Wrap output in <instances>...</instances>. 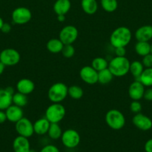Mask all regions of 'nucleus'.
Masks as SVG:
<instances>
[{
    "mask_svg": "<svg viewBox=\"0 0 152 152\" xmlns=\"http://www.w3.org/2000/svg\"><path fill=\"white\" fill-rule=\"evenodd\" d=\"M135 38L137 41L148 42L152 39V26L149 25L139 27L136 31Z\"/></svg>",
    "mask_w": 152,
    "mask_h": 152,
    "instance_id": "obj_18",
    "label": "nucleus"
},
{
    "mask_svg": "<svg viewBox=\"0 0 152 152\" xmlns=\"http://www.w3.org/2000/svg\"><path fill=\"white\" fill-rule=\"evenodd\" d=\"M115 53L116 56H125V54H126L125 47L115 48Z\"/></svg>",
    "mask_w": 152,
    "mask_h": 152,
    "instance_id": "obj_36",
    "label": "nucleus"
},
{
    "mask_svg": "<svg viewBox=\"0 0 152 152\" xmlns=\"http://www.w3.org/2000/svg\"><path fill=\"white\" fill-rule=\"evenodd\" d=\"M61 139L64 146L68 148H74L80 143V137L77 131L69 129L63 132Z\"/></svg>",
    "mask_w": 152,
    "mask_h": 152,
    "instance_id": "obj_7",
    "label": "nucleus"
},
{
    "mask_svg": "<svg viewBox=\"0 0 152 152\" xmlns=\"http://www.w3.org/2000/svg\"><path fill=\"white\" fill-rule=\"evenodd\" d=\"M15 129L19 136L27 138L31 137L34 134L33 123L28 118L24 117L15 123Z\"/></svg>",
    "mask_w": 152,
    "mask_h": 152,
    "instance_id": "obj_10",
    "label": "nucleus"
},
{
    "mask_svg": "<svg viewBox=\"0 0 152 152\" xmlns=\"http://www.w3.org/2000/svg\"><path fill=\"white\" fill-rule=\"evenodd\" d=\"M29 152H36L35 151H34V150H30V151H29Z\"/></svg>",
    "mask_w": 152,
    "mask_h": 152,
    "instance_id": "obj_45",
    "label": "nucleus"
},
{
    "mask_svg": "<svg viewBox=\"0 0 152 152\" xmlns=\"http://www.w3.org/2000/svg\"><path fill=\"white\" fill-rule=\"evenodd\" d=\"M11 31V26L9 23H6V22H4L2 27L1 28V31L4 34H8V33L10 32Z\"/></svg>",
    "mask_w": 152,
    "mask_h": 152,
    "instance_id": "obj_38",
    "label": "nucleus"
},
{
    "mask_svg": "<svg viewBox=\"0 0 152 152\" xmlns=\"http://www.w3.org/2000/svg\"><path fill=\"white\" fill-rule=\"evenodd\" d=\"M113 77L114 76L110 72L108 68H105V69L98 72V83L101 85L109 84L113 80Z\"/></svg>",
    "mask_w": 152,
    "mask_h": 152,
    "instance_id": "obj_25",
    "label": "nucleus"
},
{
    "mask_svg": "<svg viewBox=\"0 0 152 152\" xmlns=\"http://www.w3.org/2000/svg\"><path fill=\"white\" fill-rule=\"evenodd\" d=\"M33 124L34 133L38 135H44L47 134L51 123L46 117H43L36 120Z\"/></svg>",
    "mask_w": 152,
    "mask_h": 152,
    "instance_id": "obj_19",
    "label": "nucleus"
},
{
    "mask_svg": "<svg viewBox=\"0 0 152 152\" xmlns=\"http://www.w3.org/2000/svg\"><path fill=\"white\" fill-rule=\"evenodd\" d=\"M71 9L70 0H56L53 10L57 15H66Z\"/></svg>",
    "mask_w": 152,
    "mask_h": 152,
    "instance_id": "obj_20",
    "label": "nucleus"
},
{
    "mask_svg": "<svg viewBox=\"0 0 152 152\" xmlns=\"http://www.w3.org/2000/svg\"><path fill=\"white\" fill-rule=\"evenodd\" d=\"M68 96V86L64 83H55L48 91V98L52 103H61Z\"/></svg>",
    "mask_w": 152,
    "mask_h": 152,
    "instance_id": "obj_4",
    "label": "nucleus"
},
{
    "mask_svg": "<svg viewBox=\"0 0 152 152\" xmlns=\"http://www.w3.org/2000/svg\"><path fill=\"white\" fill-rule=\"evenodd\" d=\"M129 59L126 56H115L108 63V69L116 77H122L130 71Z\"/></svg>",
    "mask_w": 152,
    "mask_h": 152,
    "instance_id": "obj_2",
    "label": "nucleus"
},
{
    "mask_svg": "<svg viewBox=\"0 0 152 152\" xmlns=\"http://www.w3.org/2000/svg\"><path fill=\"white\" fill-rule=\"evenodd\" d=\"M144 149L145 152H152V138L146 141L145 143Z\"/></svg>",
    "mask_w": 152,
    "mask_h": 152,
    "instance_id": "obj_39",
    "label": "nucleus"
},
{
    "mask_svg": "<svg viewBox=\"0 0 152 152\" xmlns=\"http://www.w3.org/2000/svg\"><path fill=\"white\" fill-rule=\"evenodd\" d=\"M78 37L77 28L74 25L64 26L59 33V39L64 45L73 44Z\"/></svg>",
    "mask_w": 152,
    "mask_h": 152,
    "instance_id": "obj_9",
    "label": "nucleus"
},
{
    "mask_svg": "<svg viewBox=\"0 0 152 152\" xmlns=\"http://www.w3.org/2000/svg\"><path fill=\"white\" fill-rule=\"evenodd\" d=\"M5 114L6 117H7V120L14 123L19 121L20 119H22L24 115L22 108L16 105H13V104L10 105L5 110Z\"/></svg>",
    "mask_w": 152,
    "mask_h": 152,
    "instance_id": "obj_15",
    "label": "nucleus"
},
{
    "mask_svg": "<svg viewBox=\"0 0 152 152\" xmlns=\"http://www.w3.org/2000/svg\"><path fill=\"white\" fill-rule=\"evenodd\" d=\"M66 15H57V19L58 22H63L66 20Z\"/></svg>",
    "mask_w": 152,
    "mask_h": 152,
    "instance_id": "obj_41",
    "label": "nucleus"
},
{
    "mask_svg": "<svg viewBox=\"0 0 152 152\" xmlns=\"http://www.w3.org/2000/svg\"><path fill=\"white\" fill-rule=\"evenodd\" d=\"M66 116V108L61 103H52L46 108L45 117L51 123H59Z\"/></svg>",
    "mask_w": 152,
    "mask_h": 152,
    "instance_id": "obj_5",
    "label": "nucleus"
},
{
    "mask_svg": "<svg viewBox=\"0 0 152 152\" xmlns=\"http://www.w3.org/2000/svg\"><path fill=\"white\" fill-rule=\"evenodd\" d=\"M137 80H139L145 87L152 86V68H145Z\"/></svg>",
    "mask_w": 152,
    "mask_h": 152,
    "instance_id": "obj_23",
    "label": "nucleus"
},
{
    "mask_svg": "<svg viewBox=\"0 0 152 152\" xmlns=\"http://www.w3.org/2000/svg\"><path fill=\"white\" fill-rule=\"evenodd\" d=\"M142 63L145 68H152V53L143 56Z\"/></svg>",
    "mask_w": 152,
    "mask_h": 152,
    "instance_id": "obj_34",
    "label": "nucleus"
},
{
    "mask_svg": "<svg viewBox=\"0 0 152 152\" xmlns=\"http://www.w3.org/2000/svg\"><path fill=\"white\" fill-rule=\"evenodd\" d=\"M75 49L72 44L64 45L63 48L61 50V53H62L63 56L65 58H67V59L72 57L75 55Z\"/></svg>",
    "mask_w": 152,
    "mask_h": 152,
    "instance_id": "obj_32",
    "label": "nucleus"
},
{
    "mask_svg": "<svg viewBox=\"0 0 152 152\" xmlns=\"http://www.w3.org/2000/svg\"><path fill=\"white\" fill-rule=\"evenodd\" d=\"M6 120H7V117H6L5 111L0 110V124H3Z\"/></svg>",
    "mask_w": 152,
    "mask_h": 152,
    "instance_id": "obj_40",
    "label": "nucleus"
},
{
    "mask_svg": "<svg viewBox=\"0 0 152 152\" xmlns=\"http://www.w3.org/2000/svg\"><path fill=\"white\" fill-rule=\"evenodd\" d=\"M81 8L85 13L92 15L98 10V2L96 0H81Z\"/></svg>",
    "mask_w": 152,
    "mask_h": 152,
    "instance_id": "obj_22",
    "label": "nucleus"
},
{
    "mask_svg": "<svg viewBox=\"0 0 152 152\" xmlns=\"http://www.w3.org/2000/svg\"><path fill=\"white\" fill-rule=\"evenodd\" d=\"M134 49L139 56H145L151 53V44L148 42L137 41L134 46Z\"/></svg>",
    "mask_w": 152,
    "mask_h": 152,
    "instance_id": "obj_24",
    "label": "nucleus"
},
{
    "mask_svg": "<svg viewBox=\"0 0 152 152\" xmlns=\"http://www.w3.org/2000/svg\"><path fill=\"white\" fill-rule=\"evenodd\" d=\"M105 122L109 128L118 131L124 128L126 120L122 111L118 109H110L106 113Z\"/></svg>",
    "mask_w": 152,
    "mask_h": 152,
    "instance_id": "obj_3",
    "label": "nucleus"
},
{
    "mask_svg": "<svg viewBox=\"0 0 152 152\" xmlns=\"http://www.w3.org/2000/svg\"><path fill=\"white\" fill-rule=\"evenodd\" d=\"M64 44L59 38H53L49 39L46 43V48L50 53L56 54L61 53Z\"/></svg>",
    "mask_w": 152,
    "mask_h": 152,
    "instance_id": "obj_21",
    "label": "nucleus"
},
{
    "mask_svg": "<svg viewBox=\"0 0 152 152\" xmlns=\"http://www.w3.org/2000/svg\"><path fill=\"white\" fill-rule=\"evenodd\" d=\"M79 76L86 84L94 85L98 83V71L91 65H86L80 68Z\"/></svg>",
    "mask_w": 152,
    "mask_h": 152,
    "instance_id": "obj_11",
    "label": "nucleus"
},
{
    "mask_svg": "<svg viewBox=\"0 0 152 152\" xmlns=\"http://www.w3.org/2000/svg\"><path fill=\"white\" fill-rule=\"evenodd\" d=\"M20 53L13 48H5L0 52V62L5 66H14L20 61Z\"/></svg>",
    "mask_w": 152,
    "mask_h": 152,
    "instance_id": "obj_6",
    "label": "nucleus"
},
{
    "mask_svg": "<svg viewBox=\"0 0 152 152\" xmlns=\"http://www.w3.org/2000/svg\"><path fill=\"white\" fill-rule=\"evenodd\" d=\"M28 102V99L27 97V95L19 93L18 91L13 94V96H12V102H13V105H16L17 106L21 107V108L26 106Z\"/></svg>",
    "mask_w": 152,
    "mask_h": 152,
    "instance_id": "obj_27",
    "label": "nucleus"
},
{
    "mask_svg": "<svg viewBox=\"0 0 152 152\" xmlns=\"http://www.w3.org/2000/svg\"><path fill=\"white\" fill-rule=\"evenodd\" d=\"M5 65H4L3 63H1V62H0V76L1 75V74H3V72H4V68H5Z\"/></svg>",
    "mask_w": 152,
    "mask_h": 152,
    "instance_id": "obj_42",
    "label": "nucleus"
},
{
    "mask_svg": "<svg viewBox=\"0 0 152 152\" xmlns=\"http://www.w3.org/2000/svg\"><path fill=\"white\" fill-rule=\"evenodd\" d=\"M132 123L134 126L141 131H149L152 128V120L148 116L139 113L136 114L132 119Z\"/></svg>",
    "mask_w": 152,
    "mask_h": 152,
    "instance_id": "obj_12",
    "label": "nucleus"
},
{
    "mask_svg": "<svg viewBox=\"0 0 152 152\" xmlns=\"http://www.w3.org/2000/svg\"><path fill=\"white\" fill-rule=\"evenodd\" d=\"M145 86L139 80H136L128 88V95L132 100H140L143 98Z\"/></svg>",
    "mask_w": 152,
    "mask_h": 152,
    "instance_id": "obj_14",
    "label": "nucleus"
},
{
    "mask_svg": "<svg viewBox=\"0 0 152 152\" xmlns=\"http://www.w3.org/2000/svg\"><path fill=\"white\" fill-rule=\"evenodd\" d=\"M11 18L13 23L16 25H25L31 21L32 13L28 7H18L12 12Z\"/></svg>",
    "mask_w": 152,
    "mask_h": 152,
    "instance_id": "obj_8",
    "label": "nucleus"
},
{
    "mask_svg": "<svg viewBox=\"0 0 152 152\" xmlns=\"http://www.w3.org/2000/svg\"><path fill=\"white\" fill-rule=\"evenodd\" d=\"M142 104L140 103L139 100H132L130 104V109L134 114H139L141 113L142 111Z\"/></svg>",
    "mask_w": 152,
    "mask_h": 152,
    "instance_id": "obj_33",
    "label": "nucleus"
},
{
    "mask_svg": "<svg viewBox=\"0 0 152 152\" xmlns=\"http://www.w3.org/2000/svg\"><path fill=\"white\" fill-rule=\"evenodd\" d=\"M132 33L130 28L125 26L116 28L111 33L110 37V42L113 48L126 47L131 41Z\"/></svg>",
    "mask_w": 152,
    "mask_h": 152,
    "instance_id": "obj_1",
    "label": "nucleus"
},
{
    "mask_svg": "<svg viewBox=\"0 0 152 152\" xmlns=\"http://www.w3.org/2000/svg\"><path fill=\"white\" fill-rule=\"evenodd\" d=\"M40 152H60L57 146L54 145H46L40 150Z\"/></svg>",
    "mask_w": 152,
    "mask_h": 152,
    "instance_id": "obj_35",
    "label": "nucleus"
},
{
    "mask_svg": "<svg viewBox=\"0 0 152 152\" xmlns=\"http://www.w3.org/2000/svg\"><path fill=\"white\" fill-rule=\"evenodd\" d=\"M3 24H4V21H3V19H1V17H0V31H1V27H2Z\"/></svg>",
    "mask_w": 152,
    "mask_h": 152,
    "instance_id": "obj_43",
    "label": "nucleus"
},
{
    "mask_svg": "<svg viewBox=\"0 0 152 152\" xmlns=\"http://www.w3.org/2000/svg\"><path fill=\"white\" fill-rule=\"evenodd\" d=\"M143 70H144V65H142V62L135 60L131 62L129 72L132 74L134 78H136V80H137L139 77V76L142 73Z\"/></svg>",
    "mask_w": 152,
    "mask_h": 152,
    "instance_id": "obj_26",
    "label": "nucleus"
},
{
    "mask_svg": "<svg viewBox=\"0 0 152 152\" xmlns=\"http://www.w3.org/2000/svg\"><path fill=\"white\" fill-rule=\"evenodd\" d=\"M151 53H152V44L151 45Z\"/></svg>",
    "mask_w": 152,
    "mask_h": 152,
    "instance_id": "obj_44",
    "label": "nucleus"
},
{
    "mask_svg": "<svg viewBox=\"0 0 152 152\" xmlns=\"http://www.w3.org/2000/svg\"><path fill=\"white\" fill-rule=\"evenodd\" d=\"M16 90L19 93H22L28 96L32 93L35 89V85L34 82L28 78H23L19 80L16 83Z\"/></svg>",
    "mask_w": 152,
    "mask_h": 152,
    "instance_id": "obj_16",
    "label": "nucleus"
},
{
    "mask_svg": "<svg viewBox=\"0 0 152 152\" xmlns=\"http://www.w3.org/2000/svg\"><path fill=\"white\" fill-rule=\"evenodd\" d=\"M13 87H7L5 88H0V110L5 111L12 102V96L14 94Z\"/></svg>",
    "mask_w": 152,
    "mask_h": 152,
    "instance_id": "obj_13",
    "label": "nucleus"
},
{
    "mask_svg": "<svg viewBox=\"0 0 152 152\" xmlns=\"http://www.w3.org/2000/svg\"><path fill=\"white\" fill-rule=\"evenodd\" d=\"M13 149L14 152H29L31 145L28 138L22 136H17L13 142Z\"/></svg>",
    "mask_w": 152,
    "mask_h": 152,
    "instance_id": "obj_17",
    "label": "nucleus"
},
{
    "mask_svg": "<svg viewBox=\"0 0 152 152\" xmlns=\"http://www.w3.org/2000/svg\"><path fill=\"white\" fill-rule=\"evenodd\" d=\"M108 63L107 59L103 57H95L94 58L91 62V66L96 70L97 71H102L105 68H108Z\"/></svg>",
    "mask_w": 152,
    "mask_h": 152,
    "instance_id": "obj_29",
    "label": "nucleus"
},
{
    "mask_svg": "<svg viewBox=\"0 0 152 152\" xmlns=\"http://www.w3.org/2000/svg\"><path fill=\"white\" fill-rule=\"evenodd\" d=\"M68 95L73 99H80L83 95V90L79 86L73 85L68 87Z\"/></svg>",
    "mask_w": 152,
    "mask_h": 152,
    "instance_id": "obj_31",
    "label": "nucleus"
},
{
    "mask_svg": "<svg viewBox=\"0 0 152 152\" xmlns=\"http://www.w3.org/2000/svg\"><path fill=\"white\" fill-rule=\"evenodd\" d=\"M47 134L51 139L58 140L61 137L63 132L58 123H51Z\"/></svg>",
    "mask_w": 152,
    "mask_h": 152,
    "instance_id": "obj_28",
    "label": "nucleus"
},
{
    "mask_svg": "<svg viewBox=\"0 0 152 152\" xmlns=\"http://www.w3.org/2000/svg\"><path fill=\"white\" fill-rule=\"evenodd\" d=\"M143 98L146 101H152V88H149L145 90Z\"/></svg>",
    "mask_w": 152,
    "mask_h": 152,
    "instance_id": "obj_37",
    "label": "nucleus"
},
{
    "mask_svg": "<svg viewBox=\"0 0 152 152\" xmlns=\"http://www.w3.org/2000/svg\"><path fill=\"white\" fill-rule=\"evenodd\" d=\"M101 6L104 11L113 13L118 8L117 0H101Z\"/></svg>",
    "mask_w": 152,
    "mask_h": 152,
    "instance_id": "obj_30",
    "label": "nucleus"
}]
</instances>
